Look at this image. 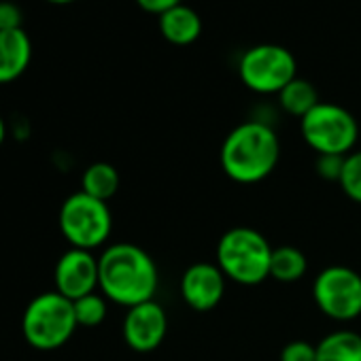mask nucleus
Segmentation results:
<instances>
[{"mask_svg": "<svg viewBox=\"0 0 361 361\" xmlns=\"http://www.w3.org/2000/svg\"><path fill=\"white\" fill-rule=\"evenodd\" d=\"M317 361H361V334L334 329L317 342Z\"/></svg>", "mask_w": 361, "mask_h": 361, "instance_id": "obj_14", "label": "nucleus"}, {"mask_svg": "<svg viewBox=\"0 0 361 361\" xmlns=\"http://www.w3.org/2000/svg\"><path fill=\"white\" fill-rule=\"evenodd\" d=\"M98 291L113 304L132 308L155 300L159 272L155 259L134 243H113L98 255Z\"/></svg>", "mask_w": 361, "mask_h": 361, "instance_id": "obj_1", "label": "nucleus"}, {"mask_svg": "<svg viewBox=\"0 0 361 361\" xmlns=\"http://www.w3.org/2000/svg\"><path fill=\"white\" fill-rule=\"evenodd\" d=\"M75 304V317H77V325L92 329L104 323L106 314H109V300L100 293L94 291L90 295H83L79 300L73 302Z\"/></svg>", "mask_w": 361, "mask_h": 361, "instance_id": "obj_18", "label": "nucleus"}, {"mask_svg": "<svg viewBox=\"0 0 361 361\" xmlns=\"http://www.w3.org/2000/svg\"><path fill=\"white\" fill-rule=\"evenodd\" d=\"M180 3H183V0H136V5L140 9H145L147 13H155V16H161Z\"/></svg>", "mask_w": 361, "mask_h": 361, "instance_id": "obj_23", "label": "nucleus"}, {"mask_svg": "<svg viewBox=\"0 0 361 361\" xmlns=\"http://www.w3.org/2000/svg\"><path fill=\"white\" fill-rule=\"evenodd\" d=\"M240 81L255 94H281L298 77L295 56L283 45H255L238 62Z\"/></svg>", "mask_w": 361, "mask_h": 361, "instance_id": "obj_7", "label": "nucleus"}, {"mask_svg": "<svg viewBox=\"0 0 361 361\" xmlns=\"http://www.w3.org/2000/svg\"><path fill=\"white\" fill-rule=\"evenodd\" d=\"M228 279L217 264L198 262L192 264L180 276L178 289L183 302L196 312H209L217 308L226 295Z\"/></svg>", "mask_w": 361, "mask_h": 361, "instance_id": "obj_11", "label": "nucleus"}, {"mask_svg": "<svg viewBox=\"0 0 361 361\" xmlns=\"http://www.w3.org/2000/svg\"><path fill=\"white\" fill-rule=\"evenodd\" d=\"M312 300L331 321H353L361 314V274L348 266H327L312 281Z\"/></svg>", "mask_w": 361, "mask_h": 361, "instance_id": "obj_8", "label": "nucleus"}, {"mask_svg": "<svg viewBox=\"0 0 361 361\" xmlns=\"http://www.w3.org/2000/svg\"><path fill=\"white\" fill-rule=\"evenodd\" d=\"M5 138H7V121H5L3 115H0V147H3Z\"/></svg>", "mask_w": 361, "mask_h": 361, "instance_id": "obj_24", "label": "nucleus"}, {"mask_svg": "<svg viewBox=\"0 0 361 361\" xmlns=\"http://www.w3.org/2000/svg\"><path fill=\"white\" fill-rule=\"evenodd\" d=\"M22 336L35 350L51 353L71 342L79 329L73 300L56 289L37 293L22 312Z\"/></svg>", "mask_w": 361, "mask_h": 361, "instance_id": "obj_3", "label": "nucleus"}, {"mask_svg": "<svg viewBox=\"0 0 361 361\" xmlns=\"http://www.w3.org/2000/svg\"><path fill=\"white\" fill-rule=\"evenodd\" d=\"M159 30L172 45H192L202 32V20L196 9L180 3L159 16Z\"/></svg>", "mask_w": 361, "mask_h": 361, "instance_id": "obj_13", "label": "nucleus"}, {"mask_svg": "<svg viewBox=\"0 0 361 361\" xmlns=\"http://www.w3.org/2000/svg\"><path fill=\"white\" fill-rule=\"evenodd\" d=\"M338 185L342 188L346 198L361 204V149H355L353 153L344 157Z\"/></svg>", "mask_w": 361, "mask_h": 361, "instance_id": "obj_19", "label": "nucleus"}, {"mask_svg": "<svg viewBox=\"0 0 361 361\" xmlns=\"http://www.w3.org/2000/svg\"><path fill=\"white\" fill-rule=\"evenodd\" d=\"M300 132L317 155H348L355 151L359 123L344 106L319 102L300 119Z\"/></svg>", "mask_w": 361, "mask_h": 361, "instance_id": "obj_6", "label": "nucleus"}, {"mask_svg": "<svg viewBox=\"0 0 361 361\" xmlns=\"http://www.w3.org/2000/svg\"><path fill=\"white\" fill-rule=\"evenodd\" d=\"M119 172L109 161H94L81 174V192L102 202H109L119 192Z\"/></svg>", "mask_w": 361, "mask_h": 361, "instance_id": "obj_15", "label": "nucleus"}, {"mask_svg": "<svg viewBox=\"0 0 361 361\" xmlns=\"http://www.w3.org/2000/svg\"><path fill=\"white\" fill-rule=\"evenodd\" d=\"M168 331V314L164 306L155 300L142 302L126 310L121 323L123 342L136 353H151L155 350Z\"/></svg>", "mask_w": 361, "mask_h": 361, "instance_id": "obj_10", "label": "nucleus"}, {"mask_svg": "<svg viewBox=\"0 0 361 361\" xmlns=\"http://www.w3.org/2000/svg\"><path fill=\"white\" fill-rule=\"evenodd\" d=\"M344 157L346 155H317V172L321 178H327V180H340V174H342V166H344Z\"/></svg>", "mask_w": 361, "mask_h": 361, "instance_id": "obj_21", "label": "nucleus"}, {"mask_svg": "<svg viewBox=\"0 0 361 361\" xmlns=\"http://www.w3.org/2000/svg\"><path fill=\"white\" fill-rule=\"evenodd\" d=\"M274 247L268 238L247 226L228 230L215 249V264L228 281L238 285H259L270 279V259Z\"/></svg>", "mask_w": 361, "mask_h": 361, "instance_id": "obj_4", "label": "nucleus"}, {"mask_svg": "<svg viewBox=\"0 0 361 361\" xmlns=\"http://www.w3.org/2000/svg\"><path fill=\"white\" fill-rule=\"evenodd\" d=\"M47 3H54V5H68L73 0H47Z\"/></svg>", "mask_w": 361, "mask_h": 361, "instance_id": "obj_25", "label": "nucleus"}, {"mask_svg": "<svg viewBox=\"0 0 361 361\" xmlns=\"http://www.w3.org/2000/svg\"><path fill=\"white\" fill-rule=\"evenodd\" d=\"M279 102H281V109L298 119H302L306 113H310L321 100H319V94L314 90V85L306 79H300L295 77L289 85H285L279 94Z\"/></svg>", "mask_w": 361, "mask_h": 361, "instance_id": "obj_17", "label": "nucleus"}, {"mask_svg": "<svg viewBox=\"0 0 361 361\" xmlns=\"http://www.w3.org/2000/svg\"><path fill=\"white\" fill-rule=\"evenodd\" d=\"M281 361H317V344L306 340H291L283 346Z\"/></svg>", "mask_w": 361, "mask_h": 361, "instance_id": "obj_20", "label": "nucleus"}, {"mask_svg": "<svg viewBox=\"0 0 361 361\" xmlns=\"http://www.w3.org/2000/svg\"><path fill=\"white\" fill-rule=\"evenodd\" d=\"M22 28V9L9 0H0V32Z\"/></svg>", "mask_w": 361, "mask_h": 361, "instance_id": "obj_22", "label": "nucleus"}, {"mask_svg": "<svg viewBox=\"0 0 361 361\" xmlns=\"http://www.w3.org/2000/svg\"><path fill=\"white\" fill-rule=\"evenodd\" d=\"M98 255L94 251L68 247L54 266V289L75 302L98 291Z\"/></svg>", "mask_w": 361, "mask_h": 361, "instance_id": "obj_9", "label": "nucleus"}, {"mask_svg": "<svg viewBox=\"0 0 361 361\" xmlns=\"http://www.w3.org/2000/svg\"><path fill=\"white\" fill-rule=\"evenodd\" d=\"M58 228L68 247L96 251L106 247L113 234V213L109 202L92 198L79 190L62 202Z\"/></svg>", "mask_w": 361, "mask_h": 361, "instance_id": "obj_5", "label": "nucleus"}, {"mask_svg": "<svg viewBox=\"0 0 361 361\" xmlns=\"http://www.w3.org/2000/svg\"><path fill=\"white\" fill-rule=\"evenodd\" d=\"M306 272H308V259L298 247L291 245L274 247L270 259V279L279 283H295L304 279Z\"/></svg>", "mask_w": 361, "mask_h": 361, "instance_id": "obj_16", "label": "nucleus"}, {"mask_svg": "<svg viewBox=\"0 0 361 361\" xmlns=\"http://www.w3.org/2000/svg\"><path fill=\"white\" fill-rule=\"evenodd\" d=\"M219 157L224 172L232 180L253 185L274 172L281 159V142L268 123L245 121L226 136Z\"/></svg>", "mask_w": 361, "mask_h": 361, "instance_id": "obj_2", "label": "nucleus"}, {"mask_svg": "<svg viewBox=\"0 0 361 361\" xmlns=\"http://www.w3.org/2000/svg\"><path fill=\"white\" fill-rule=\"evenodd\" d=\"M32 60V41L24 28L0 32V85L20 79Z\"/></svg>", "mask_w": 361, "mask_h": 361, "instance_id": "obj_12", "label": "nucleus"}]
</instances>
